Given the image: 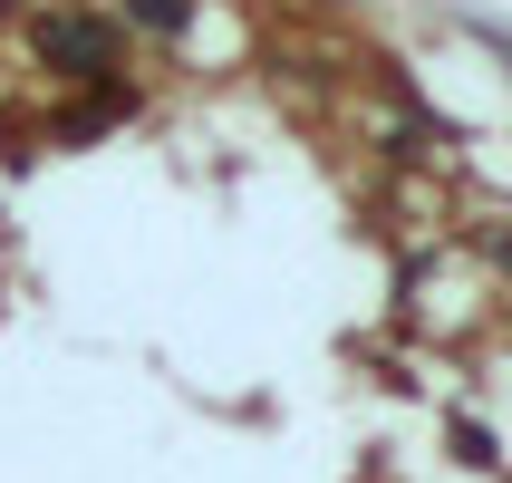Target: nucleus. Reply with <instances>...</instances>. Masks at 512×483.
Segmentation results:
<instances>
[{"label": "nucleus", "mask_w": 512, "mask_h": 483, "mask_svg": "<svg viewBox=\"0 0 512 483\" xmlns=\"http://www.w3.org/2000/svg\"><path fill=\"white\" fill-rule=\"evenodd\" d=\"M39 58L68 68V78H97L116 58V39H107V20H39Z\"/></svg>", "instance_id": "f257e3e1"}, {"label": "nucleus", "mask_w": 512, "mask_h": 483, "mask_svg": "<svg viewBox=\"0 0 512 483\" xmlns=\"http://www.w3.org/2000/svg\"><path fill=\"white\" fill-rule=\"evenodd\" d=\"M136 20L145 29H184V0H136Z\"/></svg>", "instance_id": "f03ea898"}]
</instances>
